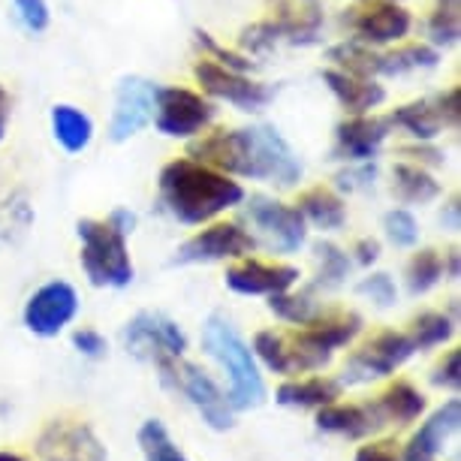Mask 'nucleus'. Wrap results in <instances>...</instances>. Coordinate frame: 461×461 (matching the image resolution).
I'll return each mask as SVG.
<instances>
[{
    "label": "nucleus",
    "mask_w": 461,
    "mask_h": 461,
    "mask_svg": "<svg viewBox=\"0 0 461 461\" xmlns=\"http://www.w3.org/2000/svg\"><path fill=\"white\" fill-rule=\"evenodd\" d=\"M299 281V268L284 263H263V259H241L226 268V286L241 295H275L293 290Z\"/></svg>",
    "instance_id": "17"
},
{
    "label": "nucleus",
    "mask_w": 461,
    "mask_h": 461,
    "mask_svg": "<svg viewBox=\"0 0 461 461\" xmlns=\"http://www.w3.org/2000/svg\"><path fill=\"white\" fill-rule=\"evenodd\" d=\"M329 60L335 64V69L365 76V79H374L380 73V55H374L371 46H365V42H341V46L329 51Z\"/></svg>",
    "instance_id": "31"
},
{
    "label": "nucleus",
    "mask_w": 461,
    "mask_h": 461,
    "mask_svg": "<svg viewBox=\"0 0 461 461\" xmlns=\"http://www.w3.org/2000/svg\"><path fill=\"white\" fill-rule=\"evenodd\" d=\"M317 429L344 438H368V434L386 429L374 411V404H323L317 413Z\"/></svg>",
    "instance_id": "21"
},
{
    "label": "nucleus",
    "mask_w": 461,
    "mask_h": 461,
    "mask_svg": "<svg viewBox=\"0 0 461 461\" xmlns=\"http://www.w3.org/2000/svg\"><path fill=\"white\" fill-rule=\"evenodd\" d=\"M395 4H402V0H395Z\"/></svg>",
    "instance_id": "52"
},
{
    "label": "nucleus",
    "mask_w": 461,
    "mask_h": 461,
    "mask_svg": "<svg viewBox=\"0 0 461 461\" xmlns=\"http://www.w3.org/2000/svg\"><path fill=\"white\" fill-rule=\"evenodd\" d=\"M136 438H139V449H142L145 461H190L185 452L178 449V443L169 438L167 425L160 420H145Z\"/></svg>",
    "instance_id": "29"
},
{
    "label": "nucleus",
    "mask_w": 461,
    "mask_h": 461,
    "mask_svg": "<svg viewBox=\"0 0 461 461\" xmlns=\"http://www.w3.org/2000/svg\"><path fill=\"white\" fill-rule=\"evenodd\" d=\"M429 37L434 46H456L461 37V19H458V6L438 4L429 19Z\"/></svg>",
    "instance_id": "35"
},
{
    "label": "nucleus",
    "mask_w": 461,
    "mask_h": 461,
    "mask_svg": "<svg viewBox=\"0 0 461 461\" xmlns=\"http://www.w3.org/2000/svg\"><path fill=\"white\" fill-rule=\"evenodd\" d=\"M160 374L172 389H178V393L196 407L208 429L230 431L232 425H236V411H232L230 398H226L223 389L217 386V383L208 377V371H203L199 365L172 359L167 365H160Z\"/></svg>",
    "instance_id": "5"
},
{
    "label": "nucleus",
    "mask_w": 461,
    "mask_h": 461,
    "mask_svg": "<svg viewBox=\"0 0 461 461\" xmlns=\"http://www.w3.org/2000/svg\"><path fill=\"white\" fill-rule=\"evenodd\" d=\"M458 212H461V205H458V196H452L447 205H443V212H440V223L447 226L449 232H458Z\"/></svg>",
    "instance_id": "48"
},
{
    "label": "nucleus",
    "mask_w": 461,
    "mask_h": 461,
    "mask_svg": "<svg viewBox=\"0 0 461 461\" xmlns=\"http://www.w3.org/2000/svg\"><path fill=\"white\" fill-rule=\"evenodd\" d=\"M203 347L226 371V380H230L226 398H230L232 411H254L266 402V380L259 374L257 356L230 320L221 314L208 317L203 326Z\"/></svg>",
    "instance_id": "2"
},
{
    "label": "nucleus",
    "mask_w": 461,
    "mask_h": 461,
    "mask_svg": "<svg viewBox=\"0 0 461 461\" xmlns=\"http://www.w3.org/2000/svg\"><path fill=\"white\" fill-rule=\"evenodd\" d=\"M196 46L205 51L208 60H214V64H221V67H226V69H236V73H245V69H250V60H248L245 55L223 49L221 42H214V40H212V33L196 31Z\"/></svg>",
    "instance_id": "37"
},
{
    "label": "nucleus",
    "mask_w": 461,
    "mask_h": 461,
    "mask_svg": "<svg viewBox=\"0 0 461 461\" xmlns=\"http://www.w3.org/2000/svg\"><path fill=\"white\" fill-rule=\"evenodd\" d=\"M389 118L350 115L335 127V154L347 163H365L377 158L380 145L389 139Z\"/></svg>",
    "instance_id": "18"
},
{
    "label": "nucleus",
    "mask_w": 461,
    "mask_h": 461,
    "mask_svg": "<svg viewBox=\"0 0 461 461\" xmlns=\"http://www.w3.org/2000/svg\"><path fill=\"white\" fill-rule=\"evenodd\" d=\"M353 254H356V263H359V266L377 263V259H380V241L377 239H359V241H356V248H353Z\"/></svg>",
    "instance_id": "45"
},
{
    "label": "nucleus",
    "mask_w": 461,
    "mask_h": 461,
    "mask_svg": "<svg viewBox=\"0 0 461 461\" xmlns=\"http://www.w3.org/2000/svg\"><path fill=\"white\" fill-rule=\"evenodd\" d=\"M76 232L82 241V268L94 286L121 290L133 281V259H130L124 232L115 230L109 221H91V217L79 221Z\"/></svg>",
    "instance_id": "4"
},
{
    "label": "nucleus",
    "mask_w": 461,
    "mask_h": 461,
    "mask_svg": "<svg viewBox=\"0 0 461 461\" xmlns=\"http://www.w3.org/2000/svg\"><path fill=\"white\" fill-rule=\"evenodd\" d=\"M79 314V295L67 281H49L24 302V329L40 338H55Z\"/></svg>",
    "instance_id": "11"
},
{
    "label": "nucleus",
    "mask_w": 461,
    "mask_h": 461,
    "mask_svg": "<svg viewBox=\"0 0 461 461\" xmlns=\"http://www.w3.org/2000/svg\"><path fill=\"white\" fill-rule=\"evenodd\" d=\"M248 217L259 230V236L277 254H295L308 241V223L295 205L277 203L272 196H250L248 199Z\"/></svg>",
    "instance_id": "8"
},
{
    "label": "nucleus",
    "mask_w": 461,
    "mask_h": 461,
    "mask_svg": "<svg viewBox=\"0 0 461 461\" xmlns=\"http://www.w3.org/2000/svg\"><path fill=\"white\" fill-rule=\"evenodd\" d=\"M42 461H106L109 452L97 431L82 420H51L37 440Z\"/></svg>",
    "instance_id": "12"
},
{
    "label": "nucleus",
    "mask_w": 461,
    "mask_h": 461,
    "mask_svg": "<svg viewBox=\"0 0 461 461\" xmlns=\"http://www.w3.org/2000/svg\"><path fill=\"white\" fill-rule=\"evenodd\" d=\"M438 67V51L431 46H402L389 55H380V73L383 76H402V73H413V69H431Z\"/></svg>",
    "instance_id": "32"
},
{
    "label": "nucleus",
    "mask_w": 461,
    "mask_h": 461,
    "mask_svg": "<svg viewBox=\"0 0 461 461\" xmlns=\"http://www.w3.org/2000/svg\"><path fill=\"white\" fill-rule=\"evenodd\" d=\"M106 221L115 226V230L124 232V236H130V232L136 230V214L130 212V208H115V212H112Z\"/></svg>",
    "instance_id": "47"
},
{
    "label": "nucleus",
    "mask_w": 461,
    "mask_h": 461,
    "mask_svg": "<svg viewBox=\"0 0 461 461\" xmlns=\"http://www.w3.org/2000/svg\"><path fill=\"white\" fill-rule=\"evenodd\" d=\"M452 332H456V323H452V317H447L443 311H425V314L413 317L411 329H407L416 350H431V347L447 344Z\"/></svg>",
    "instance_id": "30"
},
{
    "label": "nucleus",
    "mask_w": 461,
    "mask_h": 461,
    "mask_svg": "<svg viewBox=\"0 0 461 461\" xmlns=\"http://www.w3.org/2000/svg\"><path fill=\"white\" fill-rule=\"evenodd\" d=\"M13 10L15 19L22 22V28L31 33H42L51 22V10L46 0H13Z\"/></svg>",
    "instance_id": "38"
},
{
    "label": "nucleus",
    "mask_w": 461,
    "mask_h": 461,
    "mask_svg": "<svg viewBox=\"0 0 461 461\" xmlns=\"http://www.w3.org/2000/svg\"><path fill=\"white\" fill-rule=\"evenodd\" d=\"M389 124L402 127L404 133H411L416 142H434L440 136V118L434 112L431 103L425 100H416V103H407V106H398L393 115H389Z\"/></svg>",
    "instance_id": "27"
},
{
    "label": "nucleus",
    "mask_w": 461,
    "mask_h": 461,
    "mask_svg": "<svg viewBox=\"0 0 461 461\" xmlns=\"http://www.w3.org/2000/svg\"><path fill=\"white\" fill-rule=\"evenodd\" d=\"M73 347L82 356H91V359H97V356L106 353V338H103L97 329H76V332H73Z\"/></svg>",
    "instance_id": "43"
},
{
    "label": "nucleus",
    "mask_w": 461,
    "mask_h": 461,
    "mask_svg": "<svg viewBox=\"0 0 461 461\" xmlns=\"http://www.w3.org/2000/svg\"><path fill=\"white\" fill-rule=\"evenodd\" d=\"M160 196L181 223H205L245 203V187L221 169L194 158H178L160 172Z\"/></svg>",
    "instance_id": "1"
},
{
    "label": "nucleus",
    "mask_w": 461,
    "mask_h": 461,
    "mask_svg": "<svg viewBox=\"0 0 461 461\" xmlns=\"http://www.w3.org/2000/svg\"><path fill=\"white\" fill-rule=\"evenodd\" d=\"M458 422H461V404L458 398H449L413 434L411 443L402 452V461H438L443 456V449H447L449 438L458 431Z\"/></svg>",
    "instance_id": "19"
},
{
    "label": "nucleus",
    "mask_w": 461,
    "mask_h": 461,
    "mask_svg": "<svg viewBox=\"0 0 461 461\" xmlns=\"http://www.w3.org/2000/svg\"><path fill=\"white\" fill-rule=\"evenodd\" d=\"M353 461H402L393 440H380V443H368V447H359Z\"/></svg>",
    "instance_id": "44"
},
{
    "label": "nucleus",
    "mask_w": 461,
    "mask_h": 461,
    "mask_svg": "<svg viewBox=\"0 0 461 461\" xmlns=\"http://www.w3.org/2000/svg\"><path fill=\"white\" fill-rule=\"evenodd\" d=\"M302 160L290 142L275 127L232 130V167L230 176L268 181L277 187H293L302 178Z\"/></svg>",
    "instance_id": "3"
},
{
    "label": "nucleus",
    "mask_w": 461,
    "mask_h": 461,
    "mask_svg": "<svg viewBox=\"0 0 461 461\" xmlns=\"http://www.w3.org/2000/svg\"><path fill=\"white\" fill-rule=\"evenodd\" d=\"M434 112H438L443 127H458L461 121V88H449L447 94H440L438 103H431Z\"/></svg>",
    "instance_id": "42"
},
{
    "label": "nucleus",
    "mask_w": 461,
    "mask_h": 461,
    "mask_svg": "<svg viewBox=\"0 0 461 461\" xmlns=\"http://www.w3.org/2000/svg\"><path fill=\"white\" fill-rule=\"evenodd\" d=\"M404 154H407V158H413V163H420V167H425V163H434V167H440V163H443V154L434 151V148H429V142L404 148Z\"/></svg>",
    "instance_id": "46"
},
{
    "label": "nucleus",
    "mask_w": 461,
    "mask_h": 461,
    "mask_svg": "<svg viewBox=\"0 0 461 461\" xmlns=\"http://www.w3.org/2000/svg\"><path fill=\"white\" fill-rule=\"evenodd\" d=\"M323 82L329 85V91L335 94V100L344 106L347 115H368V112H374L386 100V88H383L380 82L344 73V69H335V67L323 69Z\"/></svg>",
    "instance_id": "20"
},
{
    "label": "nucleus",
    "mask_w": 461,
    "mask_h": 461,
    "mask_svg": "<svg viewBox=\"0 0 461 461\" xmlns=\"http://www.w3.org/2000/svg\"><path fill=\"white\" fill-rule=\"evenodd\" d=\"M0 461H24V458L15 456V452H0Z\"/></svg>",
    "instance_id": "51"
},
{
    "label": "nucleus",
    "mask_w": 461,
    "mask_h": 461,
    "mask_svg": "<svg viewBox=\"0 0 461 461\" xmlns=\"http://www.w3.org/2000/svg\"><path fill=\"white\" fill-rule=\"evenodd\" d=\"M431 383L440 389H452V393L461 386V353L458 350H449L438 365H434Z\"/></svg>",
    "instance_id": "40"
},
{
    "label": "nucleus",
    "mask_w": 461,
    "mask_h": 461,
    "mask_svg": "<svg viewBox=\"0 0 461 461\" xmlns=\"http://www.w3.org/2000/svg\"><path fill=\"white\" fill-rule=\"evenodd\" d=\"M6 121H10V94L0 85V142H4V136H6Z\"/></svg>",
    "instance_id": "50"
},
{
    "label": "nucleus",
    "mask_w": 461,
    "mask_h": 461,
    "mask_svg": "<svg viewBox=\"0 0 461 461\" xmlns=\"http://www.w3.org/2000/svg\"><path fill=\"white\" fill-rule=\"evenodd\" d=\"M257 248V241L239 223H212L190 236L178 248V263H217V259L245 257Z\"/></svg>",
    "instance_id": "15"
},
{
    "label": "nucleus",
    "mask_w": 461,
    "mask_h": 461,
    "mask_svg": "<svg viewBox=\"0 0 461 461\" xmlns=\"http://www.w3.org/2000/svg\"><path fill=\"white\" fill-rule=\"evenodd\" d=\"M194 76H196V82L203 85V91L208 94V97L232 103V106H239L241 112L266 109L268 103H272V97H275V91L268 88V85L248 79L245 73L226 69V67L214 64V60H208V58L196 60Z\"/></svg>",
    "instance_id": "10"
},
{
    "label": "nucleus",
    "mask_w": 461,
    "mask_h": 461,
    "mask_svg": "<svg viewBox=\"0 0 461 461\" xmlns=\"http://www.w3.org/2000/svg\"><path fill=\"white\" fill-rule=\"evenodd\" d=\"M214 106L203 94L190 88H160L158 91V112L154 124L163 136L172 139H190L212 124Z\"/></svg>",
    "instance_id": "13"
},
{
    "label": "nucleus",
    "mask_w": 461,
    "mask_h": 461,
    "mask_svg": "<svg viewBox=\"0 0 461 461\" xmlns=\"http://www.w3.org/2000/svg\"><path fill=\"white\" fill-rule=\"evenodd\" d=\"M338 395H341V383L314 374V377L281 383L275 393V402L284 407H323V404H332Z\"/></svg>",
    "instance_id": "24"
},
{
    "label": "nucleus",
    "mask_w": 461,
    "mask_h": 461,
    "mask_svg": "<svg viewBox=\"0 0 461 461\" xmlns=\"http://www.w3.org/2000/svg\"><path fill=\"white\" fill-rule=\"evenodd\" d=\"M383 232L395 248H413L420 241V223L407 208H393L383 217Z\"/></svg>",
    "instance_id": "36"
},
{
    "label": "nucleus",
    "mask_w": 461,
    "mask_h": 461,
    "mask_svg": "<svg viewBox=\"0 0 461 461\" xmlns=\"http://www.w3.org/2000/svg\"><path fill=\"white\" fill-rule=\"evenodd\" d=\"M371 404L383 420V425H404V422H413L422 416L425 395L413 386V383L395 380V383H389Z\"/></svg>",
    "instance_id": "22"
},
{
    "label": "nucleus",
    "mask_w": 461,
    "mask_h": 461,
    "mask_svg": "<svg viewBox=\"0 0 461 461\" xmlns=\"http://www.w3.org/2000/svg\"><path fill=\"white\" fill-rule=\"evenodd\" d=\"M393 190L398 194V199L402 203H431L434 196L440 194V185L434 181V176L425 167H420V163H395L393 169Z\"/></svg>",
    "instance_id": "26"
},
{
    "label": "nucleus",
    "mask_w": 461,
    "mask_h": 461,
    "mask_svg": "<svg viewBox=\"0 0 461 461\" xmlns=\"http://www.w3.org/2000/svg\"><path fill=\"white\" fill-rule=\"evenodd\" d=\"M51 133H55L58 145L69 154H82L94 139V121L88 112L69 106V103H58L51 109Z\"/></svg>",
    "instance_id": "25"
},
{
    "label": "nucleus",
    "mask_w": 461,
    "mask_h": 461,
    "mask_svg": "<svg viewBox=\"0 0 461 461\" xmlns=\"http://www.w3.org/2000/svg\"><path fill=\"white\" fill-rule=\"evenodd\" d=\"M268 308L293 326L311 323V320L320 314V304L311 299V293H290V290L268 295Z\"/></svg>",
    "instance_id": "33"
},
{
    "label": "nucleus",
    "mask_w": 461,
    "mask_h": 461,
    "mask_svg": "<svg viewBox=\"0 0 461 461\" xmlns=\"http://www.w3.org/2000/svg\"><path fill=\"white\" fill-rule=\"evenodd\" d=\"M413 353H416V344L411 341V335L395 332V329H383V332L368 338L359 350H353L338 383H341V386H359V383L389 377V374H395Z\"/></svg>",
    "instance_id": "6"
},
{
    "label": "nucleus",
    "mask_w": 461,
    "mask_h": 461,
    "mask_svg": "<svg viewBox=\"0 0 461 461\" xmlns=\"http://www.w3.org/2000/svg\"><path fill=\"white\" fill-rule=\"evenodd\" d=\"M407 290L413 295H422L434 290L440 281H443V254L434 248H425V250H416L411 257V263H407Z\"/></svg>",
    "instance_id": "28"
},
{
    "label": "nucleus",
    "mask_w": 461,
    "mask_h": 461,
    "mask_svg": "<svg viewBox=\"0 0 461 461\" xmlns=\"http://www.w3.org/2000/svg\"><path fill=\"white\" fill-rule=\"evenodd\" d=\"M254 356L275 374H311L323 371L332 362V356L311 347L299 332H275V329L254 335Z\"/></svg>",
    "instance_id": "9"
},
{
    "label": "nucleus",
    "mask_w": 461,
    "mask_h": 461,
    "mask_svg": "<svg viewBox=\"0 0 461 461\" xmlns=\"http://www.w3.org/2000/svg\"><path fill=\"white\" fill-rule=\"evenodd\" d=\"M124 347L136 359L167 365L172 359H181L187 350V335L181 332L176 320L158 311H142L124 326Z\"/></svg>",
    "instance_id": "7"
},
{
    "label": "nucleus",
    "mask_w": 461,
    "mask_h": 461,
    "mask_svg": "<svg viewBox=\"0 0 461 461\" xmlns=\"http://www.w3.org/2000/svg\"><path fill=\"white\" fill-rule=\"evenodd\" d=\"M443 277H449V281H456L458 277V250L456 248L443 254Z\"/></svg>",
    "instance_id": "49"
},
{
    "label": "nucleus",
    "mask_w": 461,
    "mask_h": 461,
    "mask_svg": "<svg viewBox=\"0 0 461 461\" xmlns=\"http://www.w3.org/2000/svg\"><path fill=\"white\" fill-rule=\"evenodd\" d=\"M374 178H377V167L371 160L365 163H353L350 169L338 176V185L344 190H365V187H374Z\"/></svg>",
    "instance_id": "41"
},
{
    "label": "nucleus",
    "mask_w": 461,
    "mask_h": 461,
    "mask_svg": "<svg viewBox=\"0 0 461 461\" xmlns=\"http://www.w3.org/2000/svg\"><path fill=\"white\" fill-rule=\"evenodd\" d=\"M350 28L365 46H389V42H402L411 33L413 15L395 0H377L350 15Z\"/></svg>",
    "instance_id": "16"
},
{
    "label": "nucleus",
    "mask_w": 461,
    "mask_h": 461,
    "mask_svg": "<svg viewBox=\"0 0 461 461\" xmlns=\"http://www.w3.org/2000/svg\"><path fill=\"white\" fill-rule=\"evenodd\" d=\"M314 254H317V284L326 286V290L341 286L347 272H350V257L338 245H332V241H320Z\"/></svg>",
    "instance_id": "34"
},
{
    "label": "nucleus",
    "mask_w": 461,
    "mask_h": 461,
    "mask_svg": "<svg viewBox=\"0 0 461 461\" xmlns=\"http://www.w3.org/2000/svg\"><path fill=\"white\" fill-rule=\"evenodd\" d=\"M295 208L302 212L304 223H314L317 230H323V232H335L347 223L344 199L338 196L332 187H323V185L304 190L299 196V203H295Z\"/></svg>",
    "instance_id": "23"
},
{
    "label": "nucleus",
    "mask_w": 461,
    "mask_h": 461,
    "mask_svg": "<svg viewBox=\"0 0 461 461\" xmlns=\"http://www.w3.org/2000/svg\"><path fill=\"white\" fill-rule=\"evenodd\" d=\"M359 293L368 295V299L374 304H380V308H389V304H395V299H398V286L386 272H374L365 277L359 284Z\"/></svg>",
    "instance_id": "39"
},
{
    "label": "nucleus",
    "mask_w": 461,
    "mask_h": 461,
    "mask_svg": "<svg viewBox=\"0 0 461 461\" xmlns=\"http://www.w3.org/2000/svg\"><path fill=\"white\" fill-rule=\"evenodd\" d=\"M158 85L139 76H127L118 85L115 94V112H112L109 136L112 142H127L130 136H136L139 130L148 127L158 112Z\"/></svg>",
    "instance_id": "14"
}]
</instances>
